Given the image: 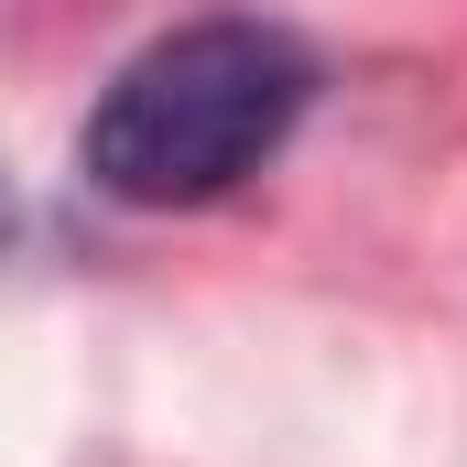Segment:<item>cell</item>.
I'll return each instance as SVG.
<instances>
[{
	"label": "cell",
	"mask_w": 467,
	"mask_h": 467,
	"mask_svg": "<svg viewBox=\"0 0 467 467\" xmlns=\"http://www.w3.org/2000/svg\"><path fill=\"white\" fill-rule=\"evenodd\" d=\"M305 44L272 22H185L163 44H141L88 109V185L119 207H207L239 174H261L283 152V130L305 119Z\"/></svg>",
	"instance_id": "6da1fadb"
}]
</instances>
